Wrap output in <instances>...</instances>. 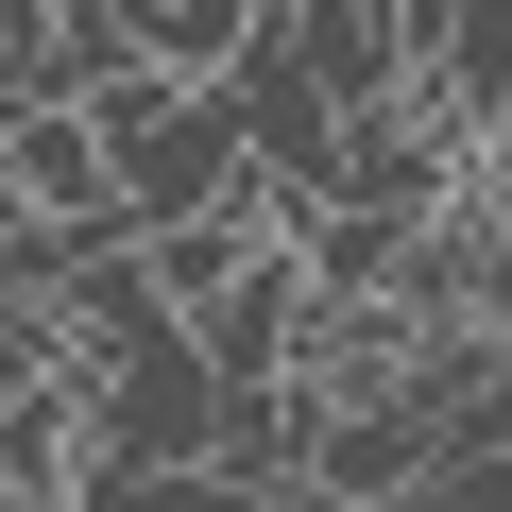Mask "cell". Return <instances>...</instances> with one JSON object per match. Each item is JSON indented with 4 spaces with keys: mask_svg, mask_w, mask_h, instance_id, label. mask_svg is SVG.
<instances>
[{
    "mask_svg": "<svg viewBox=\"0 0 512 512\" xmlns=\"http://www.w3.org/2000/svg\"><path fill=\"white\" fill-rule=\"evenodd\" d=\"M495 171H512V103H495Z\"/></svg>",
    "mask_w": 512,
    "mask_h": 512,
    "instance_id": "3",
    "label": "cell"
},
{
    "mask_svg": "<svg viewBox=\"0 0 512 512\" xmlns=\"http://www.w3.org/2000/svg\"><path fill=\"white\" fill-rule=\"evenodd\" d=\"M256 18H274V0H137V35H154L171 69H239V52H256Z\"/></svg>",
    "mask_w": 512,
    "mask_h": 512,
    "instance_id": "2",
    "label": "cell"
},
{
    "mask_svg": "<svg viewBox=\"0 0 512 512\" xmlns=\"http://www.w3.org/2000/svg\"><path fill=\"white\" fill-rule=\"evenodd\" d=\"M0 188H18V205H52V222H137L120 205V154H103V120H86V86H52V103H18V120H0Z\"/></svg>",
    "mask_w": 512,
    "mask_h": 512,
    "instance_id": "1",
    "label": "cell"
}]
</instances>
